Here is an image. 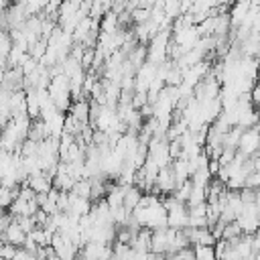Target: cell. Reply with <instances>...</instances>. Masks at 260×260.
I'll return each mask as SVG.
<instances>
[{
  "instance_id": "9c48e42d",
  "label": "cell",
  "mask_w": 260,
  "mask_h": 260,
  "mask_svg": "<svg viewBox=\"0 0 260 260\" xmlns=\"http://www.w3.org/2000/svg\"><path fill=\"white\" fill-rule=\"evenodd\" d=\"M91 209V199L89 197H77V195H71L69 193V205H67V211L69 213H75V215H85L89 213Z\"/></svg>"
},
{
  "instance_id": "9a60e30c",
  "label": "cell",
  "mask_w": 260,
  "mask_h": 260,
  "mask_svg": "<svg viewBox=\"0 0 260 260\" xmlns=\"http://www.w3.org/2000/svg\"><path fill=\"white\" fill-rule=\"evenodd\" d=\"M256 79H258V83H260V63H258V69H256Z\"/></svg>"
},
{
  "instance_id": "52a82bcc",
  "label": "cell",
  "mask_w": 260,
  "mask_h": 260,
  "mask_svg": "<svg viewBox=\"0 0 260 260\" xmlns=\"http://www.w3.org/2000/svg\"><path fill=\"white\" fill-rule=\"evenodd\" d=\"M24 183H26L35 193H47V191L53 187V177H49L45 171H41V173L28 175Z\"/></svg>"
},
{
  "instance_id": "7a4b0ae2",
  "label": "cell",
  "mask_w": 260,
  "mask_h": 260,
  "mask_svg": "<svg viewBox=\"0 0 260 260\" xmlns=\"http://www.w3.org/2000/svg\"><path fill=\"white\" fill-rule=\"evenodd\" d=\"M51 246L57 254V258H63V260H69V258H75L79 248L73 244V240L61 232H55L53 234V240H51Z\"/></svg>"
},
{
  "instance_id": "30bf717a",
  "label": "cell",
  "mask_w": 260,
  "mask_h": 260,
  "mask_svg": "<svg viewBox=\"0 0 260 260\" xmlns=\"http://www.w3.org/2000/svg\"><path fill=\"white\" fill-rule=\"evenodd\" d=\"M140 197H142V191L132 183V185H126V191H124V199H122V205L128 209V211H132L136 205H138V201H140Z\"/></svg>"
},
{
  "instance_id": "4fadbf2b",
  "label": "cell",
  "mask_w": 260,
  "mask_h": 260,
  "mask_svg": "<svg viewBox=\"0 0 260 260\" xmlns=\"http://www.w3.org/2000/svg\"><path fill=\"white\" fill-rule=\"evenodd\" d=\"M240 234H242V230H240L238 221L234 219V221H228V223L223 225V234H221V238H225V240H234V238H238Z\"/></svg>"
},
{
  "instance_id": "5bb4252c",
  "label": "cell",
  "mask_w": 260,
  "mask_h": 260,
  "mask_svg": "<svg viewBox=\"0 0 260 260\" xmlns=\"http://www.w3.org/2000/svg\"><path fill=\"white\" fill-rule=\"evenodd\" d=\"M10 6V0H0V12H4Z\"/></svg>"
},
{
  "instance_id": "8992f818",
  "label": "cell",
  "mask_w": 260,
  "mask_h": 260,
  "mask_svg": "<svg viewBox=\"0 0 260 260\" xmlns=\"http://www.w3.org/2000/svg\"><path fill=\"white\" fill-rule=\"evenodd\" d=\"M185 234H187V240L191 246L195 244H215V236L211 234V230L205 225V228H185Z\"/></svg>"
},
{
  "instance_id": "277c9868",
  "label": "cell",
  "mask_w": 260,
  "mask_h": 260,
  "mask_svg": "<svg viewBox=\"0 0 260 260\" xmlns=\"http://www.w3.org/2000/svg\"><path fill=\"white\" fill-rule=\"evenodd\" d=\"M22 81H24V73L18 65L16 67H6L0 87H4L8 91H16V89H22Z\"/></svg>"
},
{
  "instance_id": "7c38bea8",
  "label": "cell",
  "mask_w": 260,
  "mask_h": 260,
  "mask_svg": "<svg viewBox=\"0 0 260 260\" xmlns=\"http://www.w3.org/2000/svg\"><path fill=\"white\" fill-rule=\"evenodd\" d=\"M193 250H195V258H199V260H213L215 258V248L211 244H195Z\"/></svg>"
},
{
  "instance_id": "8fae6325",
  "label": "cell",
  "mask_w": 260,
  "mask_h": 260,
  "mask_svg": "<svg viewBox=\"0 0 260 260\" xmlns=\"http://www.w3.org/2000/svg\"><path fill=\"white\" fill-rule=\"evenodd\" d=\"M12 49V37H10V30L2 28L0 30V65L8 67V53Z\"/></svg>"
},
{
  "instance_id": "3957f363",
  "label": "cell",
  "mask_w": 260,
  "mask_h": 260,
  "mask_svg": "<svg viewBox=\"0 0 260 260\" xmlns=\"http://www.w3.org/2000/svg\"><path fill=\"white\" fill-rule=\"evenodd\" d=\"M79 256L83 258H110L112 256V246L104 244V242H85L79 252Z\"/></svg>"
},
{
  "instance_id": "5b68a950",
  "label": "cell",
  "mask_w": 260,
  "mask_h": 260,
  "mask_svg": "<svg viewBox=\"0 0 260 260\" xmlns=\"http://www.w3.org/2000/svg\"><path fill=\"white\" fill-rule=\"evenodd\" d=\"M0 236H2L4 242H10V244H14V246H22V244H24V238H26V232H24V230L20 228V223L12 217Z\"/></svg>"
},
{
  "instance_id": "2e32d148",
  "label": "cell",
  "mask_w": 260,
  "mask_h": 260,
  "mask_svg": "<svg viewBox=\"0 0 260 260\" xmlns=\"http://www.w3.org/2000/svg\"><path fill=\"white\" fill-rule=\"evenodd\" d=\"M0 183H2V169H0Z\"/></svg>"
},
{
  "instance_id": "6da1fadb",
  "label": "cell",
  "mask_w": 260,
  "mask_h": 260,
  "mask_svg": "<svg viewBox=\"0 0 260 260\" xmlns=\"http://www.w3.org/2000/svg\"><path fill=\"white\" fill-rule=\"evenodd\" d=\"M236 150L242 152L244 156H254L256 152H260V124H254V126L242 130Z\"/></svg>"
},
{
  "instance_id": "ba28073f",
  "label": "cell",
  "mask_w": 260,
  "mask_h": 260,
  "mask_svg": "<svg viewBox=\"0 0 260 260\" xmlns=\"http://www.w3.org/2000/svg\"><path fill=\"white\" fill-rule=\"evenodd\" d=\"M89 106H91V102H87L85 98H77V100L71 102V106H69L67 112H69L77 122L87 124V122H89Z\"/></svg>"
}]
</instances>
